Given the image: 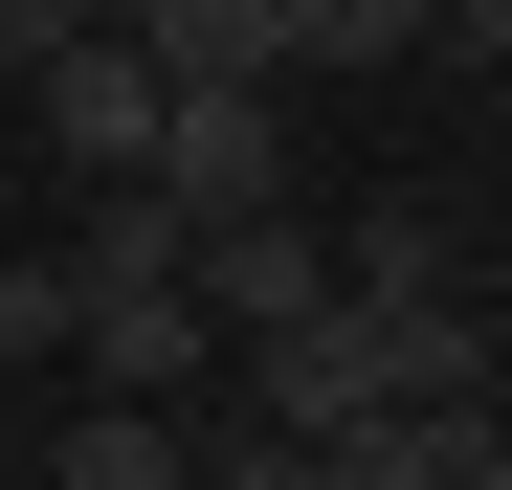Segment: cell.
I'll return each instance as SVG.
<instances>
[{
	"instance_id": "1",
	"label": "cell",
	"mask_w": 512,
	"mask_h": 490,
	"mask_svg": "<svg viewBox=\"0 0 512 490\" xmlns=\"http://www.w3.org/2000/svg\"><path fill=\"white\" fill-rule=\"evenodd\" d=\"M134 179H179V223L290 201V112H268V67H156V156H134Z\"/></svg>"
},
{
	"instance_id": "2",
	"label": "cell",
	"mask_w": 512,
	"mask_h": 490,
	"mask_svg": "<svg viewBox=\"0 0 512 490\" xmlns=\"http://www.w3.org/2000/svg\"><path fill=\"white\" fill-rule=\"evenodd\" d=\"M23 90H45V156H67V179H134V156H156V45L112 23V0L23 67Z\"/></svg>"
},
{
	"instance_id": "3",
	"label": "cell",
	"mask_w": 512,
	"mask_h": 490,
	"mask_svg": "<svg viewBox=\"0 0 512 490\" xmlns=\"http://www.w3.org/2000/svg\"><path fill=\"white\" fill-rule=\"evenodd\" d=\"M179 268H201V312H223V335H268V312H312V290H334V223H290V201H223Z\"/></svg>"
},
{
	"instance_id": "4",
	"label": "cell",
	"mask_w": 512,
	"mask_h": 490,
	"mask_svg": "<svg viewBox=\"0 0 512 490\" xmlns=\"http://www.w3.org/2000/svg\"><path fill=\"white\" fill-rule=\"evenodd\" d=\"M179 468H201V401H112V379L67 401V490H179Z\"/></svg>"
},
{
	"instance_id": "5",
	"label": "cell",
	"mask_w": 512,
	"mask_h": 490,
	"mask_svg": "<svg viewBox=\"0 0 512 490\" xmlns=\"http://www.w3.org/2000/svg\"><path fill=\"white\" fill-rule=\"evenodd\" d=\"M156 67H290V0H112Z\"/></svg>"
},
{
	"instance_id": "6",
	"label": "cell",
	"mask_w": 512,
	"mask_h": 490,
	"mask_svg": "<svg viewBox=\"0 0 512 490\" xmlns=\"http://www.w3.org/2000/svg\"><path fill=\"white\" fill-rule=\"evenodd\" d=\"M290 67H423V0H290Z\"/></svg>"
},
{
	"instance_id": "7",
	"label": "cell",
	"mask_w": 512,
	"mask_h": 490,
	"mask_svg": "<svg viewBox=\"0 0 512 490\" xmlns=\"http://www.w3.org/2000/svg\"><path fill=\"white\" fill-rule=\"evenodd\" d=\"M0 357H67V245H0Z\"/></svg>"
},
{
	"instance_id": "8",
	"label": "cell",
	"mask_w": 512,
	"mask_h": 490,
	"mask_svg": "<svg viewBox=\"0 0 512 490\" xmlns=\"http://www.w3.org/2000/svg\"><path fill=\"white\" fill-rule=\"evenodd\" d=\"M423 45H446V67H512V0H423Z\"/></svg>"
},
{
	"instance_id": "9",
	"label": "cell",
	"mask_w": 512,
	"mask_h": 490,
	"mask_svg": "<svg viewBox=\"0 0 512 490\" xmlns=\"http://www.w3.org/2000/svg\"><path fill=\"white\" fill-rule=\"evenodd\" d=\"M67 23H90V0H0V67H45V45H67Z\"/></svg>"
}]
</instances>
